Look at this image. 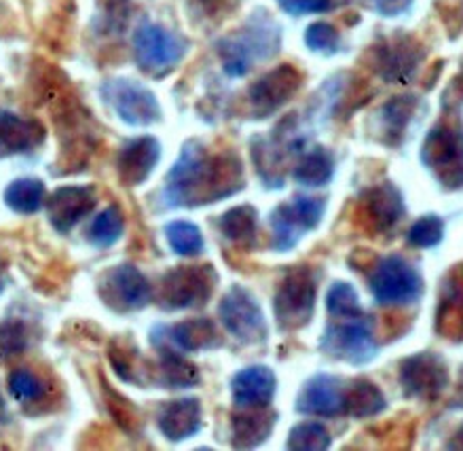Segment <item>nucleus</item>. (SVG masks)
I'll use <instances>...</instances> for the list:
<instances>
[{
  "label": "nucleus",
  "mask_w": 463,
  "mask_h": 451,
  "mask_svg": "<svg viewBox=\"0 0 463 451\" xmlns=\"http://www.w3.org/2000/svg\"><path fill=\"white\" fill-rule=\"evenodd\" d=\"M317 299V278L307 265L290 269L275 293V318L279 329L297 331L314 318Z\"/></svg>",
  "instance_id": "obj_3"
},
{
  "label": "nucleus",
  "mask_w": 463,
  "mask_h": 451,
  "mask_svg": "<svg viewBox=\"0 0 463 451\" xmlns=\"http://www.w3.org/2000/svg\"><path fill=\"white\" fill-rule=\"evenodd\" d=\"M109 360L118 378L128 384L142 386L148 379V369L140 362V354L123 341H112L109 348Z\"/></svg>",
  "instance_id": "obj_32"
},
{
  "label": "nucleus",
  "mask_w": 463,
  "mask_h": 451,
  "mask_svg": "<svg viewBox=\"0 0 463 451\" xmlns=\"http://www.w3.org/2000/svg\"><path fill=\"white\" fill-rule=\"evenodd\" d=\"M164 331V340L172 343L180 352H205L222 346V337L216 324L208 318H193V321L176 322L172 327H159Z\"/></svg>",
  "instance_id": "obj_23"
},
{
  "label": "nucleus",
  "mask_w": 463,
  "mask_h": 451,
  "mask_svg": "<svg viewBox=\"0 0 463 451\" xmlns=\"http://www.w3.org/2000/svg\"><path fill=\"white\" fill-rule=\"evenodd\" d=\"M104 102L128 125L146 128L161 121L159 100L148 87L131 79H110L99 87Z\"/></svg>",
  "instance_id": "obj_8"
},
{
  "label": "nucleus",
  "mask_w": 463,
  "mask_h": 451,
  "mask_svg": "<svg viewBox=\"0 0 463 451\" xmlns=\"http://www.w3.org/2000/svg\"><path fill=\"white\" fill-rule=\"evenodd\" d=\"M404 215V202L402 193L396 187L385 183L379 187L368 189L362 196L358 216L364 223L366 229L374 231V234H385L396 225Z\"/></svg>",
  "instance_id": "obj_18"
},
{
  "label": "nucleus",
  "mask_w": 463,
  "mask_h": 451,
  "mask_svg": "<svg viewBox=\"0 0 463 451\" xmlns=\"http://www.w3.org/2000/svg\"><path fill=\"white\" fill-rule=\"evenodd\" d=\"M218 229L231 244L254 246L256 234H259V212L254 206H237L224 212L218 221Z\"/></svg>",
  "instance_id": "obj_28"
},
{
  "label": "nucleus",
  "mask_w": 463,
  "mask_h": 451,
  "mask_svg": "<svg viewBox=\"0 0 463 451\" xmlns=\"http://www.w3.org/2000/svg\"><path fill=\"white\" fill-rule=\"evenodd\" d=\"M275 413L269 411L267 407L260 409H243L233 417V447L237 449H252L265 443L271 435L275 426Z\"/></svg>",
  "instance_id": "obj_26"
},
{
  "label": "nucleus",
  "mask_w": 463,
  "mask_h": 451,
  "mask_svg": "<svg viewBox=\"0 0 463 451\" xmlns=\"http://www.w3.org/2000/svg\"><path fill=\"white\" fill-rule=\"evenodd\" d=\"M47 130L39 119L0 110V159L36 150L45 142Z\"/></svg>",
  "instance_id": "obj_20"
},
{
  "label": "nucleus",
  "mask_w": 463,
  "mask_h": 451,
  "mask_svg": "<svg viewBox=\"0 0 463 451\" xmlns=\"http://www.w3.org/2000/svg\"><path fill=\"white\" fill-rule=\"evenodd\" d=\"M5 291V267H3V261H0V293Z\"/></svg>",
  "instance_id": "obj_49"
},
{
  "label": "nucleus",
  "mask_w": 463,
  "mask_h": 451,
  "mask_svg": "<svg viewBox=\"0 0 463 451\" xmlns=\"http://www.w3.org/2000/svg\"><path fill=\"white\" fill-rule=\"evenodd\" d=\"M436 331L447 340H463V263L444 275L436 310Z\"/></svg>",
  "instance_id": "obj_21"
},
{
  "label": "nucleus",
  "mask_w": 463,
  "mask_h": 451,
  "mask_svg": "<svg viewBox=\"0 0 463 451\" xmlns=\"http://www.w3.org/2000/svg\"><path fill=\"white\" fill-rule=\"evenodd\" d=\"M326 308L328 314L333 318H360L362 316V305L358 299V293L345 282H335L330 286L328 297H326Z\"/></svg>",
  "instance_id": "obj_38"
},
{
  "label": "nucleus",
  "mask_w": 463,
  "mask_h": 451,
  "mask_svg": "<svg viewBox=\"0 0 463 451\" xmlns=\"http://www.w3.org/2000/svg\"><path fill=\"white\" fill-rule=\"evenodd\" d=\"M279 47L281 30L278 22L265 11H256L240 33L218 43V55L229 77H243L254 64L278 55Z\"/></svg>",
  "instance_id": "obj_2"
},
{
  "label": "nucleus",
  "mask_w": 463,
  "mask_h": 451,
  "mask_svg": "<svg viewBox=\"0 0 463 451\" xmlns=\"http://www.w3.org/2000/svg\"><path fill=\"white\" fill-rule=\"evenodd\" d=\"M292 177L303 187H324L335 177V158L324 147H316L303 153L294 166Z\"/></svg>",
  "instance_id": "obj_29"
},
{
  "label": "nucleus",
  "mask_w": 463,
  "mask_h": 451,
  "mask_svg": "<svg viewBox=\"0 0 463 451\" xmlns=\"http://www.w3.org/2000/svg\"><path fill=\"white\" fill-rule=\"evenodd\" d=\"M444 223L442 218L428 215L412 225L409 231V242L417 248H434L442 242Z\"/></svg>",
  "instance_id": "obj_39"
},
{
  "label": "nucleus",
  "mask_w": 463,
  "mask_h": 451,
  "mask_svg": "<svg viewBox=\"0 0 463 451\" xmlns=\"http://www.w3.org/2000/svg\"><path fill=\"white\" fill-rule=\"evenodd\" d=\"M322 352L336 360L366 365L377 356V341L364 318H349V322L330 324L320 341Z\"/></svg>",
  "instance_id": "obj_12"
},
{
  "label": "nucleus",
  "mask_w": 463,
  "mask_h": 451,
  "mask_svg": "<svg viewBox=\"0 0 463 451\" xmlns=\"http://www.w3.org/2000/svg\"><path fill=\"white\" fill-rule=\"evenodd\" d=\"M347 407V386L335 375H314L305 381L303 390L298 392L297 411L303 416L316 417H339L345 416Z\"/></svg>",
  "instance_id": "obj_16"
},
{
  "label": "nucleus",
  "mask_w": 463,
  "mask_h": 451,
  "mask_svg": "<svg viewBox=\"0 0 463 451\" xmlns=\"http://www.w3.org/2000/svg\"><path fill=\"white\" fill-rule=\"evenodd\" d=\"M279 7L290 15H309L324 14L330 9L333 0H278Z\"/></svg>",
  "instance_id": "obj_42"
},
{
  "label": "nucleus",
  "mask_w": 463,
  "mask_h": 451,
  "mask_svg": "<svg viewBox=\"0 0 463 451\" xmlns=\"http://www.w3.org/2000/svg\"><path fill=\"white\" fill-rule=\"evenodd\" d=\"M324 210H326L324 199L307 196H298L292 202L279 204L271 212L273 250H278V253L292 250L307 231H314L320 225Z\"/></svg>",
  "instance_id": "obj_10"
},
{
  "label": "nucleus",
  "mask_w": 463,
  "mask_h": 451,
  "mask_svg": "<svg viewBox=\"0 0 463 451\" xmlns=\"http://www.w3.org/2000/svg\"><path fill=\"white\" fill-rule=\"evenodd\" d=\"M123 231L125 215L117 204H112L93 216L90 231H87V237H90V244L93 248H110L121 240Z\"/></svg>",
  "instance_id": "obj_31"
},
{
  "label": "nucleus",
  "mask_w": 463,
  "mask_h": 451,
  "mask_svg": "<svg viewBox=\"0 0 463 451\" xmlns=\"http://www.w3.org/2000/svg\"><path fill=\"white\" fill-rule=\"evenodd\" d=\"M199 3H202V7L208 9L210 14H221L222 9L231 7V3H233V0H199Z\"/></svg>",
  "instance_id": "obj_44"
},
{
  "label": "nucleus",
  "mask_w": 463,
  "mask_h": 451,
  "mask_svg": "<svg viewBox=\"0 0 463 451\" xmlns=\"http://www.w3.org/2000/svg\"><path fill=\"white\" fill-rule=\"evenodd\" d=\"M450 90H453V93L459 100H463V71L459 72V77L455 79V83H453V87H450Z\"/></svg>",
  "instance_id": "obj_48"
},
{
  "label": "nucleus",
  "mask_w": 463,
  "mask_h": 451,
  "mask_svg": "<svg viewBox=\"0 0 463 451\" xmlns=\"http://www.w3.org/2000/svg\"><path fill=\"white\" fill-rule=\"evenodd\" d=\"M99 299L118 314L144 310L153 299V288L140 269L123 263L106 272L98 282Z\"/></svg>",
  "instance_id": "obj_11"
},
{
  "label": "nucleus",
  "mask_w": 463,
  "mask_h": 451,
  "mask_svg": "<svg viewBox=\"0 0 463 451\" xmlns=\"http://www.w3.org/2000/svg\"><path fill=\"white\" fill-rule=\"evenodd\" d=\"M371 291L381 305H409L421 297L423 282L417 269L402 256H385L374 263Z\"/></svg>",
  "instance_id": "obj_9"
},
{
  "label": "nucleus",
  "mask_w": 463,
  "mask_h": 451,
  "mask_svg": "<svg viewBox=\"0 0 463 451\" xmlns=\"http://www.w3.org/2000/svg\"><path fill=\"white\" fill-rule=\"evenodd\" d=\"M374 7L381 15L398 17L412 7V0H374Z\"/></svg>",
  "instance_id": "obj_43"
},
{
  "label": "nucleus",
  "mask_w": 463,
  "mask_h": 451,
  "mask_svg": "<svg viewBox=\"0 0 463 451\" xmlns=\"http://www.w3.org/2000/svg\"><path fill=\"white\" fill-rule=\"evenodd\" d=\"M243 189V166L235 153L210 155L199 140L184 142L161 191L165 208H197Z\"/></svg>",
  "instance_id": "obj_1"
},
{
  "label": "nucleus",
  "mask_w": 463,
  "mask_h": 451,
  "mask_svg": "<svg viewBox=\"0 0 463 451\" xmlns=\"http://www.w3.org/2000/svg\"><path fill=\"white\" fill-rule=\"evenodd\" d=\"M330 447V432L317 422H300L288 435V449L324 451Z\"/></svg>",
  "instance_id": "obj_37"
},
{
  "label": "nucleus",
  "mask_w": 463,
  "mask_h": 451,
  "mask_svg": "<svg viewBox=\"0 0 463 451\" xmlns=\"http://www.w3.org/2000/svg\"><path fill=\"white\" fill-rule=\"evenodd\" d=\"M400 384L412 398L436 400L449 386V371L440 356L419 352L400 365Z\"/></svg>",
  "instance_id": "obj_14"
},
{
  "label": "nucleus",
  "mask_w": 463,
  "mask_h": 451,
  "mask_svg": "<svg viewBox=\"0 0 463 451\" xmlns=\"http://www.w3.org/2000/svg\"><path fill=\"white\" fill-rule=\"evenodd\" d=\"M7 424H9V407L5 403L3 392H0V430H3Z\"/></svg>",
  "instance_id": "obj_46"
},
{
  "label": "nucleus",
  "mask_w": 463,
  "mask_h": 451,
  "mask_svg": "<svg viewBox=\"0 0 463 451\" xmlns=\"http://www.w3.org/2000/svg\"><path fill=\"white\" fill-rule=\"evenodd\" d=\"M275 388H278L275 373L265 365L241 369L233 381H231V392H233V400L240 409L269 407V403L273 400Z\"/></svg>",
  "instance_id": "obj_22"
},
{
  "label": "nucleus",
  "mask_w": 463,
  "mask_h": 451,
  "mask_svg": "<svg viewBox=\"0 0 463 451\" xmlns=\"http://www.w3.org/2000/svg\"><path fill=\"white\" fill-rule=\"evenodd\" d=\"M385 409V397L373 381L368 379H354L347 386V407L345 413L352 417L364 419L379 416Z\"/></svg>",
  "instance_id": "obj_30"
},
{
  "label": "nucleus",
  "mask_w": 463,
  "mask_h": 451,
  "mask_svg": "<svg viewBox=\"0 0 463 451\" xmlns=\"http://www.w3.org/2000/svg\"><path fill=\"white\" fill-rule=\"evenodd\" d=\"M449 449H463V426L459 430L455 432V437H453V441L449 443Z\"/></svg>",
  "instance_id": "obj_47"
},
{
  "label": "nucleus",
  "mask_w": 463,
  "mask_h": 451,
  "mask_svg": "<svg viewBox=\"0 0 463 451\" xmlns=\"http://www.w3.org/2000/svg\"><path fill=\"white\" fill-rule=\"evenodd\" d=\"M98 206V191L90 185H64L58 187L45 199V212L49 223L60 234L77 227V225L91 215Z\"/></svg>",
  "instance_id": "obj_15"
},
{
  "label": "nucleus",
  "mask_w": 463,
  "mask_h": 451,
  "mask_svg": "<svg viewBox=\"0 0 463 451\" xmlns=\"http://www.w3.org/2000/svg\"><path fill=\"white\" fill-rule=\"evenodd\" d=\"M305 43L311 52L335 53L336 47H339V33L326 22L311 24L305 33Z\"/></svg>",
  "instance_id": "obj_40"
},
{
  "label": "nucleus",
  "mask_w": 463,
  "mask_h": 451,
  "mask_svg": "<svg viewBox=\"0 0 463 451\" xmlns=\"http://www.w3.org/2000/svg\"><path fill=\"white\" fill-rule=\"evenodd\" d=\"M30 346V331L24 321H9L0 322V362H7L17 359L26 352Z\"/></svg>",
  "instance_id": "obj_36"
},
{
  "label": "nucleus",
  "mask_w": 463,
  "mask_h": 451,
  "mask_svg": "<svg viewBox=\"0 0 463 451\" xmlns=\"http://www.w3.org/2000/svg\"><path fill=\"white\" fill-rule=\"evenodd\" d=\"M7 384H9L11 397L22 405L41 403V400L47 397V390H49L47 381L43 379L39 373H34L33 369H26V367L11 371Z\"/></svg>",
  "instance_id": "obj_33"
},
{
  "label": "nucleus",
  "mask_w": 463,
  "mask_h": 451,
  "mask_svg": "<svg viewBox=\"0 0 463 451\" xmlns=\"http://www.w3.org/2000/svg\"><path fill=\"white\" fill-rule=\"evenodd\" d=\"M157 424L165 438L184 441L202 430V405L197 398L172 400L161 409Z\"/></svg>",
  "instance_id": "obj_24"
},
{
  "label": "nucleus",
  "mask_w": 463,
  "mask_h": 451,
  "mask_svg": "<svg viewBox=\"0 0 463 451\" xmlns=\"http://www.w3.org/2000/svg\"><path fill=\"white\" fill-rule=\"evenodd\" d=\"M148 381H155L161 388H170V390H178V388H193L202 381L197 367L183 359L178 352L170 348H161V359L155 362L153 369L148 365Z\"/></svg>",
  "instance_id": "obj_25"
},
{
  "label": "nucleus",
  "mask_w": 463,
  "mask_h": 451,
  "mask_svg": "<svg viewBox=\"0 0 463 451\" xmlns=\"http://www.w3.org/2000/svg\"><path fill=\"white\" fill-rule=\"evenodd\" d=\"M417 109V98L415 96H398L387 102L381 109V117H383V128L387 142L396 144L400 136L404 134L406 125H409L412 112Z\"/></svg>",
  "instance_id": "obj_34"
},
{
  "label": "nucleus",
  "mask_w": 463,
  "mask_h": 451,
  "mask_svg": "<svg viewBox=\"0 0 463 451\" xmlns=\"http://www.w3.org/2000/svg\"><path fill=\"white\" fill-rule=\"evenodd\" d=\"M186 47L189 43L183 36L153 22L140 24L134 33L136 64L150 77L172 72L186 55Z\"/></svg>",
  "instance_id": "obj_4"
},
{
  "label": "nucleus",
  "mask_w": 463,
  "mask_h": 451,
  "mask_svg": "<svg viewBox=\"0 0 463 451\" xmlns=\"http://www.w3.org/2000/svg\"><path fill=\"white\" fill-rule=\"evenodd\" d=\"M303 85V74L290 64H281L269 71L248 90V104L252 117L262 119L278 112L281 106L297 96Z\"/></svg>",
  "instance_id": "obj_13"
},
{
  "label": "nucleus",
  "mask_w": 463,
  "mask_h": 451,
  "mask_svg": "<svg viewBox=\"0 0 463 451\" xmlns=\"http://www.w3.org/2000/svg\"><path fill=\"white\" fill-rule=\"evenodd\" d=\"M218 318L227 333L235 337L237 341L256 346L267 340V318L260 303L248 288L235 284L224 294L221 305H218Z\"/></svg>",
  "instance_id": "obj_7"
},
{
  "label": "nucleus",
  "mask_w": 463,
  "mask_h": 451,
  "mask_svg": "<svg viewBox=\"0 0 463 451\" xmlns=\"http://www.w3.org/2000/svg\"><path fill=\"white\" fill-rule=\"evenodd\" d=\"M104 392H106V400H109L112 416L117 417L118 426H121V428H125L128 432H134L137 428V424H140V417H137L134 407L129 405V400L118 397V394L112 392L106 384H104Z\"/></svg>",
  "instance_id": "obj_41"
},
{
  "label": "nucleus",
  "mask_w": 463,
  "mask_h": 451,
  "mask_svg": "<svg viewBox=\"0 0 463 451\" xmlns=\"http://www.w3.org/2000/svg\"><path fill=\"white\" fill-rule=\"evenodd\" d=\"M3 199L5 204H7V208L11 212H15V215H22V216L36 215V212L45 206V199H47L45 183L34 177L15 178L7 185V189L3 193Z\"/></svg>",
  "instance_id": "obj_27"
},
{
  "label": "nucleus",
  "mask_w": 463,
  "mask_h": 451,
  "mask_svg": "<svg viewBox=\"0 0 463 451\" xmlns=\"http://www.w3.org/2000/svg\"><path fill=\"white\" fill-rule=\"evenodd\" d=\"M421 161L444 189H463V131L449 123L436 125L425 138Z\"/></svg>",
  "instance_id": "obj_5"
},
{
  "label": "nucleus",
  "mask_w": 463,
  "mask_h": 451,
  "mask_svg": "<svg viewBox=\"0 0 463 451\" xmlns=\"http://www.w3.org/2000/svg\"><path fill=\"white\" fill-rule=\"evenodd\" d=\"M450 405H453L455 409H463V369H461L459 381H457V388H455V394H453V400H450Z\"/></svg>",
  "instance_id": "obj_45"
},
{
  "label": "nucleus",
  "mask_w": 463,
  "mask_h": 451,
  "mask_svg": "<svg viewBox=\"0 0 463 451\" xmlns=\"http://www.w3.org/2000/svg\"><path fill=\"white\" fill-rule=\"evenodd\" d=\"M216 282L218 273L212 265H189L172 269L161 280V308L170 312L202 308L210 301L212 293H214Z\"/></svg>",
  "instance_id": "obj_6"
},
{
  "label": "nucleus",
  "mask_w": 463,
  "mask_h": 451,
  "mask_svg": "<svg viewBox=\"0 0 463 451\" xmlns=\"http://www.w3.org/2000/svg\"><path fill=\"white\" fill-rule=\"evenodd\" d=\"M161 159V144L153 136L128 140L117 153V174L123 185L137 187L153 174Z\"/></svg>",
  "instance_id": "obj_17"
},
{
  "label": "nucleus",
  "mask_w": 463,
  "mask_h": 451,
  "mask_svg": "<svg viewBox=\"0 0 463 451\" xmlns=\"http://www.w3.org/2000/svg\"><path fill=\"white\" fill-rule=\"evenodd\" d=\"M423 60L421 45L411 36H400L374 49V71L390 83H406Z\"/></svg>",
  "instance_id": "obj_19"
},
{
  "label": "nucleus",
  "mask_w": 463,
  "mask_h": 451,
  "mask_svg": "<svg viewBox=\"0 0 463 451\" xmlns=\"http://www.w3.org/2000/svg\"><path fill=\"white\" fill-rule=\"evenodd\" d=\"M165 237L172 250L180 256H197L203 250V235L197 225L189 221H172L165 227Z\"/></svg>",
  "instance_id": "obj_35"
}]
</instances>
